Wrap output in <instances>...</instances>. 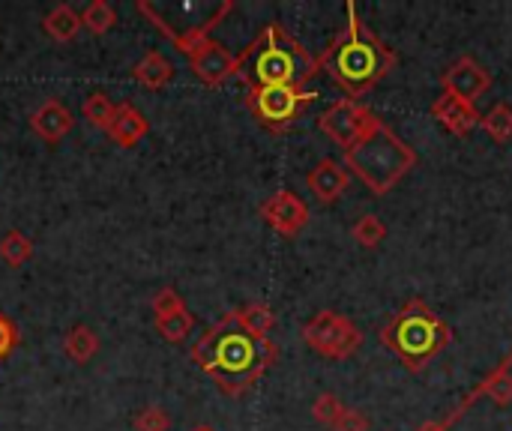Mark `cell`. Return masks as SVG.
<instances>
[{
    "instance_id": "cb8c5ba5",
    "label": "cell",
    "mask_w": 512,
    "mask_h": 431,
    "mask_svg": "<svg viewBox=\"0 0 512 431\" xmlns=\"http://www.w3.org/2000/svg\"><path fill=\"white\" fill-rule=\"evenodd\" d=\"M480 126L486 129V135L495 141V144H510L512 141V108L507 102H498L492 111L483 114Z\"/></svg>"
},
{
    "instance_id": "4dcf8cb0",
    "label": "cell",
    "mask_w": 512,
    "mask_h": 431,
    "mask_svg": "<svg viewBox=\"0 0 512 431\" xmlns=\"http://www.w3.org/2000/svg\"><path fill=\"white\" fill-rule=\"evenodd\" d=\"M15 345H18V330H15V324H12L6 315H0V363L15 351Z\"/></svg>"
},
{
    "instance_id": "f546056e",
    "label": "cell",
    "mask_w": 512,
    "mask_h": 431,
    "mask_svg": "<svg viewBox=\"0 0 512 431\" xmlns=\"http://www.w3.org/2000/svg\"><path fill=\"white\" fill-rule=\"evenodd\" d=\"M333 431H369V420H366L360 411L345 408V411L339 414V420L333 423Z\"/></svg>"
},
{
    "instance_id": "7c38bea8",
    "label": "cell",
    "mask_w": 512,
    "mask_h": 431,
    "mask_svg": "<svg viewBox=\"0 0 512 431\" xmlns=\"http://www.w3.org/2000/svg\"><path fill=\"white\" fill-rule=\"evenodd\" d=\"M432 117L450 132V135H471L477 126H480V120H483V114L477 111V105H471V102H465V99H459V96H453V93H441L435 102H432Z\"/></svg>"
},
{
    "instance_id": "8992f818",
    "label": "cell",
    "mask_w": 512,
    "mask_h": 431,
    "mask_svg": "<svg viewBox=\"0 0 512 431\" xmlns=\"http://www.w3.org/2000/svg\"><path fill=\"white\" fill-rule=\"evenodd\" d=\"M303 342L315 354H321L324 360H336L339 363V360L354 357L363 348V330L351 318H345V315H339L333 309H321L303 327Z\"/></svg>"
},
{
    "instance_id": "ffe728a7",
    "label": "cell",
    "mask_w": 512,
    "mask_h": 431,
    "mask_svg": "<svg viewBox=\"0 0 512 431\" xmlns=\"http://www.w3.org/2000/svg\"><path fill=\"white\" fill-rule=\"evenodd\" d=\"M96 351H99V336H96V330H90L87 324H78V327H72V330L63 336V354H66L72 363H78V366L90 363V360L96 357Z\"/></svg>"
},
{
    "instance_id": "6da1fadb",
    "label": "cell",
    "mask_w": 512,
    "mask_h": 431,
    "mask_svg": "<svg viewBox=\"0 0 512 431\" xmlns=\"http://www.w3.org/2000/svg\"><path fill=\"white\" fill-rule=\"evenodd\" d=\"M276 360L279 348L270 339H255L240 330L231 312L192 348V363L201 366L225 396L249 393Z\"/></svg>"
},
{
    "instance_id": "9c48e42d",
    "label": "cell",
    "mask_w": 512,
    "mask_h": 431,
    "mask_svg": "<svg viewBox=\"0 0 512 431\" xmlns=\"http://www.w3.org/2000/svg\"><path fill=\"white\" fill-rule=\"evenodd\" d=\"M261 219H264L279 237H288V240H291V237H297V234L309 225V204H306L300 195L282 189V192L270 195V198L261 204Z\"/></svg>"
},
{
    "instance_id": "7a4b0ae2",
    "label": "cell",
    "mask_w": 512,
    "mask_h": 431,
    "mask_svg": "<svg viewBox=\"0 0 512 431\" xmlns=\"http://www.w3.org/2000/svg\"><path fill=\"white\" fill-rule=\"evenodd\" d=\"M345 12L348 24L318 57V72L324 69L348 93V99H354L378 87L393 72L399 57L387 42H381L378 33L363 24L354 3H348Z\"/></svg>"
},
{
    "instance_id": "52a82bcc",
    "label": "cell",
    "mask_w": 512,
    "mask_h": 431,
    "mask_svg": "<svg viewBox=\"0 0 512 431\" xmlns=\"http://www.w3.org/2000/svg\"><path fill=\"white\" fill-rule=\"evenodd\" d=\"M312 99L315 93H309L306 87H252L246 102L261 126L285 132Z\"/></svg>"
},
{
    "instance_id": "7402d4cb",
    "label": "cell",
    "mask_w": 512,
    "mask_h": 431,
    "mask_svg": "<svg viewBox=\"0 0 512 431\" xmlns=\"http://www.w3.org/2000/svg\"><path fill=\"white\" fill-rule=\"evenodd\" d=\"M78 15H81V27H87L96 36L108 33L117 24V12H114V6L108 0H90Z\"/></svg>"
},
{
    "instance_id": "5b68a950",
    "label": "cell",
    "mask_w": 512,
    "mask_h": 431,
    "mask_svg": "<svg viewBox=\"0 0 512 431\" xmlns=\"http://www.w3.org/2000/svg\"><path fill=\"white\" fill-rule=\"evenodd\" d=\"M414 165L417 153L381 117L351 150H345V168L357 174L375 195L393 192Z\"/></svg>"
},
{
    "instance_id": "d6986e66",
    "label": "cell",
    "mask_w": 512,
    "mask_h": 431,
    "mask_svg": "<svg viewBox=\"0 0 512 431\" xmlns=\"http://www.w3.org/2000/svg\"><path fill=\"white\" fill-rule=\"evenodd\" d=\"M42 27L45 33L54 39V42H69L78 36L81 30V15L69 6V3H57L45 18H42Z\"/></svg>"
},
{
    "instance_id": "d6a6232c",
    "label": "cell",
    "mask_w": 512,
    "mask_h": 431,
    "mask_svg": "<svg viewBox=\"0 0 512 431\" xmlns=\"http://www.w3.org/2000/svg\"><path fill=\"white\" fill-rule=\"evenodd\" d=\"M195 431H213V429H207V426H201V429H195Z\"/></svg>"
},
{
    "instance_id": "f1b7e54d",
    "label": "cell",
    "mask_w": 512,
    "mask_h": 431,
    "mask_svg": "<svg viewBox=\"0 0 512 431\" xmlns=\"http://www.w3.org/2000/svg\"><path fill=\"white\" fill-rule=\"evenodd\" d=\"M132 426H135V431H168L171 429V417L159 405H150L132 420Z\"/></svg>"
},
{
    "instance_id": "ba28073f",
    "label": "cell",
    "mask_w": 512,
    "mask_h": 431,
    "mask_svg": "<svg viewBox=\"0 0 512 431\" xmlns=\"http://www.w3.org/2000/svg\"><path fill=\"white\" fill-rule=\"evenodd\" d=\"M378 120V114H372L363 102L357 99H336L321 117H318V129L333 141L339 144L342 150H351L369 129L372 123Z\"/></svg>"
},
{
    "instance_id": "5bb4252c",
    "label": "cell",
    "mask_w": 512,
    "mask_h": 431,
    "mask_svg": "<svg viewBox=\"0 0 512 431\" xmlns=\"http://www.w3.org/2000/svg\"><path fill=\"white\" fill-rule=\"evenodd\" d=\"M480 396H489L498 408L512 405V354L495 369V372H492V375H489V378H486V381H483V384H480V387H477V390H474V393H471V396H468V399H465V402H462V405H459V408H456V411H453V414H450V417H447V420H444V426L450 429V426H453V423H456Z\"/></svg>"
},
{
    "instance_id": "2e32d148",
    "label": "cell",
    "mask_w": 512,
    "mask_h": 431,
    "mask_svg": "<svg viewBox=\"0 0 512 431\" xmlns=\"http://www.w3.org/2000/svg\"><path fill=\"white\" fill-rule=\"evenodd\" d=\"M147 132H150V123H147V117H144L132 102L117 105L114 123L108 126V138H111L114 144H120V147H135Z\"/></svg>"
},
{
    "instance_id": "83f0119b",
    "label": "cell",
    "mask_w": 512,
    "mask_h": 431,
    "mask_svg": "<svg viewBox=\"0 0 512 431\" xmlns=\"http://www.w3.org/2000/svg\"><path fill=\"white\" fill-rule=\"evenodd\" d=\"M183 306H186V303H183V297H180L174 288H159V291L153 294V300H150V309H153L156 321H162V318L180 312Z\"/></svg>"
},
{
    "instance_id": "30bf717a",
    "label": "cell",
    "mask_w": 512,
    "mask_h": 431,
    "mask_svg": "<svg viewBox=\"0 0 512 431\" xmlns=\"http://www.w3.org/2000/svg\"><path fill=\"white\" fill-rule=\"evenodd\" d=\"M441 84H444V93H453L474 105L480 96H486L492 90V72L480 60L465 54L453 66H447V72L441 75Z\"/></svg>"
},
{
    "instance_id": "3957f363",
    "label": "cell",
    "mask_w": 512,
    "mask_h": 431,
    "mask_svg": "<svg viewBox=\"0 0 512 431\" xmlns=\"http://www.w3.org/2000/svg\"><path fill=\"white\" fill-rule=\"evenodd\" d=\"M237 75L252 87H306L318 75V57L282 24H267L237 57Z\"/></svg>"
},
{
    "instance_id": "e0dca14e",
    "label": "cell",
    "mask_w": 512,
    "mask_h": 431,
    "mask_svg": "<svg viewBox=\"0 0 512 431\" xmlns=\"http://www.w3.org/2000/svg\"><path fill=\"white\" fill-rule=\"evenodd\" d=\"M135 81L147 90H162L171 78H174V63L162 54V51H147L135 69H132Z\"/></svg>"
},
{
    "instance_id": "9a60e30c",
    "label": "cell",
    "mask_w": 512,
    "mask_h": 431,
    "mask_svg": "<svg viewBox=\"0 0 512 431\" xmlns=\"http://www.w3.org/2000/svg\"><path fill=\"white\" fill-rule=\"evenodd\" d=\"M30 126H33V132H36L42 141L57 144V141H63V138L72 132L75 120H72V111H69L60 99H45V102L30 114Z\"/></svg>"
},
{
    "instance_id": "8fae6325",
    "label": "cell",
    "mask_w": 512,
    "mask_h": 431,
    "mask_svg": "<svg viewBox=\"0 0 512 431\" xmlns=\"http://www.w3.org/2000/svg\"><path fill=\"white\" fill-rule=\"evenodd\" d=\"M192 72L207 84V87H219L225 84L231 75H237V57L216 39H207L192 57H189Z\"/></svg>"
},
{
    "instance_id": "277c9868",
    "label": "cell",
    "mask_w": 512,
    "mask_h": 431,
    "mask_svg": "<svg viewBox=\"0 0 512 431\" xmlns=\"http://www.w3.org/2000/svg\"><path fill=\"white\" fill-rule=\"evenodd\" d=\"M381 342L387 351H393L399 357V363L405 369L420 372L453 342V330L423 300H408L381 327Z\"/></svg>"
},
{
    "instance_id": "44dd1931",
    "label": "cell",
    "mask_w": 512,
    "mask_h": 431,
    "mask_svg": "<svg viewBox=\"0 0 512 431\" xmlns=\"http://www.w3.org/2000/svg\"><path fill=\"white\" fill-rule=\"evenodd\" d=\"M81 114H84V120L93 126V129H102V132H108V126L114 123V114H117V105L102 93V90H96V93H90L87 99H84V105H81Z\"/></svg>"
},
{
    "instance_id": "4fadbf2b",
    "label": "cell",
    "mask_w": 512,
    "mask_h": 431,
    "mask_svg": "<svg viewBox=\"0 0 512 431\" xmlns=\"http://www.w3.org/2000/svg\"><path fill=\"white\" fill-rule=\"evenodd\" d=\"M306 183H309L312 195H315L321 204H336V201L348 192V186H351V171H348L345 162H339V159H321V162L309 171Z\"/></svg>"
},
{
    "instance_id": "603a6c76",
    "label": "cell",
    "mask_w": 512,
    "mask_h": 431,
    "mask_svg": "<svg viewBox=\"0 0 512 431\" xmlns=\"http://www.w3.org/2000/svg\"><path fill=\"white\" fill-rule=\"evenodd\" d=\"M0 258L6 267H24L33 258V240L21 231H6V237L0 240Z\"/></svg>"
},
{
    "instance_id": "4316f807",
    "label": "cell",
    "mask_w": 512,
    "mask_h": 431,
    "mask_svg": "<svg viewBox=\"0 0 512 431\" xmlns=\"http://www.w3.org/2000/svg\"><path fill=\"white\" fill-rule=\"evenodd\" d=\"M342 411H345V405H342V399L333 396V393H321V396L315 399V405H312L315 423H321V426H327V429H333V423L339 420Z\"/></svg>"
},
{
    "instance_id": "ac0fdd59",
    "label": "cell",
    "mask_w": 512,
    "mask_h": 431,
    "mask_svg": "<svg viewBox=\"0 0 512 431\" xmlns=\"http://www.w3.org/2000/svg\"><path fill=\"white\" fill-rule=\"evenodd\" d=\"M231 315H234L237 327L255 339H270V333L276 327V312L267 303H246L243 309H234Z\"/></svg>"
},
{
    "instance_id": "484cf974",
    "label": "cell",
    "mask_w": 512,
    "mask_h": 431,
    "mask_svg": "<svg viewBox=\"0 0 512 431\" xmlns=\"http://www.w3.org/2000/svg\"><path fill=\"white\" fill-rule=\"evenodd\" d=\"M192 327H195V318H192V312L183 306L180 312H174V315H168V318H162V321H156V330H159V336L165 339V342H186V336L192 333Z\"/></svg>"
},
{
    "instance_id": "1f68e13d",
    "label": "cell",
    "mask_w": 512,
    "mask_h": 431,
    "mask_svg": "<svg viewBox=\"0 0 512 431\" xmlns=\"http://www.w3.org/2000/svg\"><path fill=\"white\" fill-rule=\"evenodd\" d=\"M417 431H450L444 426V420H429V423H423Z\"/></svg>"
},
{
    "instance_id": "d4e9b609",
    "label": "cell",
    "mask_w": 512,
    "mask_h": 431,
    "mask_svg": "<svg viewBox=\"0 0 512 431\" xmlns=\"http://www.w3.org/2000/svg\"><path fill=\"white\" fill-rule=\"evenodd\" d=\"M351 237L357 240V246L363 249H378L384 240H387V225L375 216V213H366L354 222L351 228Z\"/></svg>"
}]
</instances>
